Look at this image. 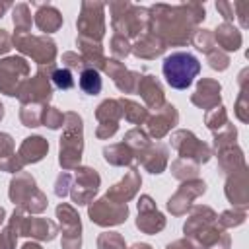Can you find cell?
Here are the masks:
<instances>
[{"mask_svg": "<svg viewBox=\"0 0 249 249\" xmlns=\"http://www.w3.org/2000/svg\"><path fill=\"white\" fill-rule=\"evenodd\" d=\"M152 19V33L158 35L165 47H187L206 18V8L200 2L183 4H154L148 8Z\"/></svg>", "mask_w": 249, "mask_h": 249, "instance_id": "6da1fadb", "label": "cell"}, {"mask_svg": "<svg viewBox=\"0 0 249 249\" xmlns=\"http://www.w3.org/2000/svg\"><path fill=\"white\" fill-rule=\"evenodd\" d=\"M183 233L198 249H231V235L218 224V214L206 204L191 206Z\"/></svg>", "mask_w": 249, "mask_h": 249, "instance_id": "7a4b0ae2", "label": "cell"}, {"mask_svg": "<svg viewBox=\"0 0 249 249\" xmlns=\"http://www.w3.org/2000/svg\"><path fill=\"white\" fill-rule=\"evenodd\" d=\"M109 14L115 35H123L128 41H136L152 31L150 10L146 6H138L128 0H113L109 2Z\"/></svg>", "mask_w": 249, "mask_h": 249, "instance_id": "3957f363", "label": "cell"}, {"mask_svg": "<svg viewBox=\"0 0 249 249\" xmlns=\"http://www.w3.org/2000/svg\"><path fill=\"white\" fill-rule=\"evenodd\" d=\"M84 156V119L76 111L64 113L62 136L58 138V165L62 171H72L82 165Z\"/></svg>", "mask_w": 249, "mask_h": 249, "instance_id": "277c9868", "label": "cell"}, {"mask_svg": "<svg viewBox=\"0 0 249 249\" xmlns=\"http://www.w3.org/2000/svg\"><path fill=\"white\" fill-rule=\"evenodd\" d=\"M8 198L10 202H14L16 208L25 210L31 216L43 214L49 206V198L47 195L37 187L35 177L29 171H18L8 185Z\"/></svg>", "mask_w": 249, "mask_h": 249, "instance_id": "5b68a950", "label": "cell"}, {"mask_svg": "<svg viewBox=\"0 0 249 249\" xmlns=\"http://www.w3.org/2000/svg\"><path fill=\"white\" fill-rule=\"evenodd\" d=\"M161 74L173 89H187L200 74V60L187 51H175L163 58Z\"/></svg>", "mask_w": 249, "mask_h": 249, "instance_id": "8992f818", "label": "cell"}, {"mask_svg": "<svg viewBox=\"0 0 249 249\" xmlns=\"http://www.w3.org/2000/svg\"><path fill=\"white\" fill-rule=\"evenodd\" d=\"M56 70L54 64H49V66H39L37 72L33 76H29L19 93H18V99L21 105H49V101L53 99V82H51V74Z\"/></svg>", "mask_w": 249, "mask_h": 249, "instance_id": "52a82bcc", "label": "cell"}, {"mask_svg": "<svg viewBox=\"0 0 249 249\" xmlns=\"http://www.w3.org/2000/svg\"><path fill=\"white\" fill-rule=\"evenodd\" d=\"M12 41L18 53H21L23 56H29L39 66H49V64H54L56 60L58 49L49 35H31V33L16 35L14 33Z\"/></svg>", "mask_w": 249, "mask_h": 249, "instance_id": "ba28073f", "label": "cell"}, {"mask_svg": "<svg viewBox=\"0 0 249 249\" xmlns=\"http://www.w3.org/2000/svg\"><path fill=\"white\" fill-rule=\"evenodd\" d=\"M105 8L107 4L97 0H84L80 4V14L76 19L78 37L89 39L95 43H101L105 37Z\"/></svg>", "mask_w": 249, "mask_h": 249, "instance_id": "9c48e42d", "label": "cell"}, {"mask_svg": "<svg viewBox=\"0 0 249 249\" xmlns=\"http://www.w3.org/2000/svg\"><path fill=\"white\" fill-rule=\"evenodd\" d=\"M171 148L179 154V158L183 160H191L198 165L202 163H208L210 158H212V148L210 144H206L204 140H200L193 130L189 128H179L175 132H171Z\"/></svg>", "mask_w": 249, "mask_h": 249, "instance_id": "30bf717a", "label": "cell"}, {"mask_svg": "<svg viewBox=\"0 0 249 249\" xmlns=\"http://www.w3.org/2000/svg\"><path fill=\"white\" fill-rule=\"evenodd\" d=\"M29 74H31V66L25 56L14 54L0 58V93L8 97H18Z\"/></svg>", "mask_w": 249, "mask_h": 249, "instance_id": "8fae6325", "label": "cell"}, {"mask_svg": "<svg viewBox=\"0 0 249 249\" xmlns=\"http://www.w3.org/2000/svg\"><path fill=\"white\" fill-rule=\"evenodd\" d=\"M58 231H62L60 249H82V220L78 210L68 202H58L54 208Z\"/></svg>", "mask_w": 249, "mask_h": 249, "instance_id": "7c38bea8", "label": "cell"}, {"mask_svg": "<svg viewBox=\"0 0 249 249\" xmlns=\"http://www.w3.org/2000/svg\"><path fill=\"white\" fill-rule=\"evenodd\" d=\"M99 187H101V175L97 173V169L89 165H78L70 187V198L78 206H88L95 198Z\"/></svg>", "mask_w": 249, "mask_h": 249, "instance_id": "4fadbf2b", "label": "cell"}, {"mask_svg": "<svg viewBox=\"0 0 249 249\" xmlns=\"http://www.w3.org/2000/svg\"><path fill=\"white\" fill-rule=\"evenodd\" d=\"M88 218L91 220V224L99 228L121 226L128 218V204H117L105 196L93 198L88 204Z\"/></svg>", "mask_w": 249, "mask_h": 249, "instance_id": "5bb4252c", "label": "cell"}, {"mask_svg": "<svg viewBox=\"0 0 249 249\" xmlns=\"http://www.w3.org/2000/svg\"><path fill=\"white\" fill-rule=\"evenodd\" d=\"M206 181L204 179H191V181H183L177 191L167 198L165 202V208L171 216H185L191 206H193V200L202 196L206 193Z\"/></svg>", "mask_w": 249, "mask_h": 249, "instance_id": "9a60e30c", "label": "cell"}, {"mask_svg": "<svg viewBox=\"0 0 249 249\" xmlns=\"http://www.w3.org/2000/svg\"><path fill=\"white\" fill-rule=\"evenodd\" d=\"M146 134L154 140H161L179 124V111L173 103H163L146 119Z\"/></svg>", "mask_w": 249, "mask_h": 249, "instance_id": "2e32d148", "label": "cell"}, {"mask_svg": "<svg viewBox=\"0 0 249 249\" xmlns=\"http://www.w3.org/2000/svg\"><path fill=\"white\" fill-rule=\"evenodd\" d=\"M136 206H138V218H136L134 224H136V228H138L142 233L156 235V233H160V231L165 228L167 220H165V216L158 210L156 200H154L150 195H140Z\"/></svg>", "mask_w": 249, "mask_h": 249, "instance_id": "e0dca14e", "label": "cell"}, {"mask_svg": "<svg viewBox=\"0 0 249 249\" xmlns=\"http://www.w3.org/2000/svg\"><path fill=\"white\" fill-rule=\"evenodd\" d=\"M224 195L231 204V208H241V210L249 208V167L247 165H243L235 173L226 175Z\"/></svg>", "mask_w": 249, "mask_h": 249, "instance_id": "ac0fdd59", "label": "cell"}, {"mask_svg": "<svg viewBox=\"0 0 249 249\" xmlns=\"http://www.w3.org/2000/svg\"><path fill=\"white\" fill-rule=\"evenodd\" d=\"M140 185H142L140 171H138L136 165H130L128 171L124 173V177L119 183L111 185L103 196L109 198V200H113V202H117V204H126V202H130L138 195Z\"/></svg>", "mask_w": 249, "mask_h": 249, "instance_id": "d6986e66", "label": "cell"}, {"mask_svg": "<svg viewBox=\"0 0 249 249\" xmlns=\"http://www.w3.org/2000/svg\"><path fill=\"white\" fill-rule=\"evenodd\" d=\"M31 237L33 241H53L58 235L56 222L41 216H31L25 212L19 224V237Z\"/></svg>", "mask_w": 249, "mask_h": 249, "instance_id": "ffe728a7", "label": "cell"}, {"mask_svg": "<svg viewBox=\"0 0 249 249\" xmlns=\"http://www.w3.org/2000/svg\"><path fill=\"white\" fill-rule=\"evenodd\" d=\"M191 103L204 111L222 105V84L214 78H200L191 93Z\"/></svg>", "mask_w": 249, "mask_h": 249, "instance_id": "44dd1931", "label": "cell"}, {"mask_svg": "<svg viewBox=\"0 0 249 249\" xmlns=\"http://www.w3.org/2000/svg\"><path fill=\"white\" fill-rule=\"evenodd\" d=\"M103 72L113 80V84L117 86V89L121 93H136L140 72L128 70L121 60H115V58H107Z\"/></svg>", "mask_w": 249, "mask_h": 249, "instance_id": "7402d4cb", "label": "cell"}, {"mask_svg": "<svg viewBox=\"0 0 249 249\" xmlns=\"http://www.w3.org/2000/svg\"><path fill=\"white\" fill-rule=\"evenodd\" d=\"M136 93L142 97L144 107L148 111L150 109L156 111L165 103L163 86L154 74H140V80H138V86H136Z\"/></svg>", "mask_w": 249, "mask_h": 249, "instance_id": "603a6c76", "label": "cell"}, {"mask_svg": "<svg viewBox=\"0 0 249 249\" xmlns=\"http://www.w3.org/2000/svg\"><path fill=\"white\" fill-rule=\"evenodd\" d=\"M136 161L152 175H160L167 169L169 163V148L163 142H150V146L136 158Z\"/></svg>", "mask_w": 249, "mask_h": 249, "instance_id": "cb8c5ba5", "label": "cell"}, {"mask_svg": "<svg viewBox=\"0 0 249 249\" xmlns=\"http://www.w3.org/2000/svg\"><path fill=\"white\" fill-rule=\"evenodd\" d=\"M49 154V140L39 136V134H31L25 136L16 152L18 160L21 161V165H29V163H39L45 156Z\"/></svg>", "mask_w": 249, "mask_h": 249, "instance_id": "d4e9b609", "label": "cell"}, {"mask_svg": "<svg viewBox=\"0 0 249 249\" xmlns=\"http://www.w3.org/2000/svg\"><path fill=\"white\" fill-rule=\"evenodd\" d=\"M37 12L33 14V23L45 33V35H51V33H56L60 27H62V14L58 12V8H54L53 4L49 2H31Z\"/></svg>", "mask_w": 249, "mask_h": 249, "instance_id": "484cf974", "label": "cell"}, {"mask_svg": "<svg viewBox=\"0 0 249 249\" xmlns=\"http://www.w3.org/2000/svg\"><path fill=\"white\" fill-rule=\"evenodd\" d=\"M165 51H167L165 43L152 31L142 35L140 39H136L130 47V54H134L136 58H142V60H154V58L161 56Z\"/></svg>", "mask_w": 249, "mask_h": 249, "instance_id": "4316f807", "label": "cell"}, {"mask_svg": "<svg viewBox=\"0 0 249 249\" xmlns=\"http://www.w3.org/2000/svg\"><path fill=\"white\" fill-rule=\"evenodd\" d=\"M212 35H214V41H216V47L224 53H235L241 49L243 45V35L241 31L233 25V23H226L222 21L216 29H212Z\"/></svg>", "mask_w": 249, "mask_h": 249, "instance_id": "83f0119b", "label": "cell"}, {"mask_svg": "<svg viewBox=\"0 0 249 249\" xmlns=\"http://www.w3.org/2000/svg\"><path fill=\"white\" fill-rule=\"evenodd\" d=\"M76 47H78V51H80V56H82L86 68H93V70H97V72H103L105 62H107V56H105V53H103V45H101V43L76 37Z\"/></svg>", "mask_w": 249, "mask_h": 249, "instance_id": "f1b7e54d", "label": "cell"}, {"mask_svg": "<svg viewBox=\"0 0 249 249\" xmlns=\"http://www.w3.org/2000/svg\"><path fill=\"white\" fill-rule=\"evenodd\" d=\"M216 158H218V171L222 175H230V173H235L237 169H241L245 163V154L243 150L239 148V144H231V146H226L222 150L216 152Z\"/></svg>", "mask_w": 249, "mask_h": 249, "instance_id": "f546056e", "label": "cell"}, {"mask_svg": "<svg viewBox=\"0 0 249 249\" xmlns=\"http://www.w3.org/2000/svg\"><path fill=\"white\" fill-rule=\"evenodd\" d=\"M237 84H239V93L233 103V113L239 123L247 124L249 123V68H243L239 72Z\"/></svg>", "mask_w": 249, "mask_h": 249, "instance_id": "4dcf8cb0", "label": "cell"}, {"mask_svg": "<svg viewBox=\"0 0 249 249\" xmlns=\"http://www.w3.org/2000/svg\"><path fill=\"white\" fill-rule=\"evenodd\" d=\"M101 154H103V160L115 167H130L134 163V154L124 142L107 144V146H103Z\"/></svg>", "mask_w": 249, "mask_h": 249, "instance_id": "1f68e13d", "label": "cell"}, {"mask_svg": "<svg viewBox=\"0 0 249 249\" xmlns=\"http://www.w3.org/2000/svg\"><path fill=\"white\" fill-rule=\"evenodd\" d=\"M119 105H121V113L124 117L126 123L130 124H144L146 119H148V109L144 105H140L138 101L130 99V97H119Z\"/></svg>", "mask_w": 249, "mask_h": 249, "instance_id": "d6a6232c", "label": "cell"}, {"mask_svg": "<svg viewBox=\"0 0 249 249\" xmlns=\"http://www.w3.org/2000/svg\"><path fill=\"white\" fill-rule=\"evenodd\" d=\"M95 119H97V124H119V121L123 119L119 99H113V97L103 99L95 107Z\"/></svg>", "mask_w": 249, "mask_h": 249, "instance_id": "836d02e7", "label": "cell"}, {"mask_svg": "<svg viewBox=\"0 0 249 249\" xmlns=\"http://www.w3.org/2000/svg\"><path fill=\"white\" fill-rule=\"evenodd\" d=\"M12 23H14L16 35H25V33L31 31L33 16H31V10H29V4H25V2L14 4V8H12Z\"/></svg>", "mask_w": 249, "mask_h": 249, "instance_id": "e575fe53", "label": "cell"}, {"mask_svg": "<svg viewBox=\"0 0 249 249\" xmlns=\"http://www.w3.org/2000/svg\"><path fill=\"white\" fill-rule=\"evenodd\" d=\"M123 142L132 150V154H134V160L150 146V136L146 134V130L144 128H140V126H134V128H130V130H126L124 132V138H123Z\"/></svg>", "mask_w": 249, "mask_h": 249, "instance_id": "d590c367", "label": "cell"}, {"mask_svg": "<svg viewBox=\"0 0 249 249\" xmlns=\"http://www.w3.org/2000/svg\"><path fill=\"white\" fill-rule=\"evenodd\" d=\"M198 173H200V165L191 161V160L177 158L171 161V175L181 183L191 181V179H198Z\"/></svg>", "mask_w": 249, "mask_h": 249, "instance_id": "8d00e7d4", "label": "cell"}, {"mask_svg": "<svg viewBox=\"0 0 249 249\" xmlns=\"http://www.w3.org/2000/svg\"><path fill=\"white\" fill-rule=\"evenodd\" d=\"M78 86L84 93L88 95H97L103 88V82H101V74L93 68H84L80 72V78H78Z\"/></svg>", "mask_w": 249, "mask_h": 249, "instance_id": "74e56055", "label": "cell"}, {"mask_svg": "<svg viewBox=\"0 0 249 249\" xmlns=\"http://www.w3.org/2000/svg\"><path fill=\"white\" fill-rule=\"evenodd\" d=\"M230 123H231V121H230L228 111H226L224 105L212 107V109H208V111L204 113V124H206V128H208L212 134L218 132V130H222V128L228 126Z\"/></svg>", "mask_w": 249, "mask_h": 249, "instance_id": "f35d334b", "label": "cell"}, {"mask_svg": "<svg viewBox=\"0 0 249 249\" xmlns=\"http://www.w3.org/2000/svg\"><path fill=\"white\" fill-rule=\"evenodd\" d=\"M191 43H193V47H195L196 51H200V53H204V54H208V53H212L214 49H218V47H216V41H214V35H212V29H204V27H198V29L195 31Z\"/></svg>", "mask_w": 249, "mask_h": 249, "instance_id": "ab89813d", "label": "cell"}, {"mask_svg": "<svg viewBox=\"0 0 249 249\" xmlns=\"http://www.w3.org/2000/svg\"><path fill=\"white\" fill-rule=\"evenodd\" d=\"M235 140H237V128L230 123L228 126H224L222 130L212 134V146L210 148H212V152H218V150H222L226 146L235 144Z\"/></svg>", "mask_w": 249, "mask_h": 249, "instance_id": "60d3db41", "label": "cell"}, {"mask_svg": "<svg viewBox=\"0 0 249 249\" xmlns=\"http://www.w3.org/2000/svg\"><path fill=\"white\" fill-rule=\"evenodd\" d=\"M41 124L51 130H60L64 126V113L54 105H45L41 113Z\"/></svg>", "mask_w": 249, "mask_h": 249, "instance_id": "b9f144b4", "label": "cell"}, {"mask_svg": "<svg viewBox=\"0 0 249 249\" xmlns=\"http://www.w3.org/2000/svg\"><path fill=\"white\" fill-rule=\"evenodd\" d=\"M245 220H247V210H241V208H228L218 216V224L224 230H233L245 224Z\"/></svg>", "mask_w": 249, "mask_h": 249, "instance_id": "7bdbcfd3", "label": "cell"}, {"mask_svg": "<svg viewBox=\"0 0 249 249\" xmlns=\"http://www.w3.org/2000/svg\"><path fill=\"white\" fill-rule=\"evenodd\" d=\"M45 105H19V121L27 128L41 126V113Z\"/></svg>", "mask_w": 249, "mask_h": 249, "instance_id": "ee69618b", "label": "cell"}, {"mask_svg": "<svg viewBox=\"0 0 249 249\" xmlns=\"http://www.w3.org/2000/svg\"><path fill=\"white\" fill-rule=\"evenodd\" d=\"M97 249H128L124 237L119 231H101L97 235Z\"/></svg>", "mask_w": 249, "mask_h": 249, "instance_id": "f6af8a7d", "label": "cell"}, {"mask_svg": "<svg viewBox=\"0 0 249 249\" xmlns=\"http://www.w3.org/2000/svg\"><path fill=\"white\" fill-rule=\"evenodd\" d=\"M130 47H132V43L126 39V37H123V35H113L111 37V41H109V51H111V58H115V60H123V58H126L128 54H130Z\"/></svg>", "mask_w": 249, "mask_h": 249, "instance_id": "bcb514c9", "label": "cell"}, {"mask_svg": "<svg viewBox=\"0 0 249 249\" xmlns=\"http://www.w3.org/2000/svg\"><path fill=\"white\" fill-rule=\"evenodd\" d=\"M206 62H208V66H210L212 70H216V72H224V70L230 68L231 58H230L228 53H224V51H220V49H214L212 53L206 54Z\"/></svg>", "mask_w": 249, "mask_h": 249, "instance_id": "7dc6e473", "label": "cell"}, {"mask_svg": "<svg viewBox=\"0 0 249 249\" xmlns=\"http://www.w3.org/2000/svg\"><path fill=\"white\" fill-rule=\"evenodd\" d=\"M51 82H53V86L54 88H58V89H62V91H66V89H72L74 88V76H72V72L70 70H66V68H56L53 74H51Z\"/></svg>", "mask_w": 249, "mask_h": 249, "instance_id": "c3c4849f", "label": "cell"}, {"mask_svg": "<svg viewBox=\"0 0 249 249\" xmlns=\"http://www.w3.org/2000/svg\"><path fill=\"white\" fill-rule=\"evenodd\" d=\"M16 156V142L14 136L8 132H0V165L10 161Z\"/></svg>", "mask_w": 249, "mask_h": 249, "instance_id": "681fc988", "label": "cell"}, {"mask_svg": "<svg viewBox=\"0 0 249 249\" xmlns=\"http://www.w3.org/2000/svg\"><path fill=\"white\" fill-rule=\"evenodd\" d=\"M60 62H62V68H66V70H70V72H78V74L86 68L82 56H80L78 53H74V51H66V53H62Z\"/></svg>", "mask_w": 249, "mask_h": 249, "instance_id": "f907efd6", "label": "cell"}, {"mask_svg": "<svg viewBox=\"0 0 249 249\" xmlns=\"http://www.w3.org/2000/svg\"><path fill=\"white\" fill-rule=\"evenodd\" d=\"M72 173L70 171H60L54 179V195L58 198H64L70 195V187H72Z\"/></svg>", "mask_w": 249, "mask_h": 249, "instance_id": "816d5d0a", "label": "cell"}, {"mask_svg": "<svg viewBox=\"0 0 249 249\" xmlns=\"http://www.w3.org/2000/svg\"><path fill=\"white\" fill-rule=\"evenodd\" d=\"M233 4V16L235 19L239 21L241 29H247L249 27V2L247 0H237V2H231Z\"/></svg>", "mask_w": 249, "mask_h": 249, "instance_id": "f5cc1de1", "label": "cell"}, {"mask_svg": "<svg viewBox=\"0 0 249 249\" xmlns=\"http://www.w3.org/2000/svg\"><path fill=\"white\" fill-rule=\"evenodd\" d=\"M216 10L222 14V18H224L226 23H233L235 16H233V4H231V2H228V0H218V2H216Z\"/></svg>", "mask_w": 249, "mask_h": 249, "instance_id": "db71d44e", "label": "cell"}, {"mask_svg": "<svg viewBox=\"0 0 249 249\" xmlns=\"http://www.w3.org/2000/svg\"><path fill=\"white\" fill-rule=\"evenodd\" d=\"M14 49V41H12V35L0 27V56L2 54H8L10 51Z\"/></svg>", "mask_w": 249, "mask_h": 249, "instance_id": "11a10c76", "label": "cell"}, {"mask_svg": "<svg viewBox=\"0 0 249 249\" xmlns=\"http://www.w3.org/2000/svg\"><path fill=\"white\" fill-rule=\"evenodd\" d=\"M165 249H198V247H196L191 239L181 237V239H175V241L167 243V245H165Z\"/></svg>", "mask_w": 249, "mask_h": 249, "instance_id": "9f6ffc18", "label": "cell"}, {"mask_svg": "<svg viewBox=\"0 0 249 249\" xmlns=\"http://www.w3.org/2000/svg\"><path fill=\"white\" fill-rule=\"evenodd\" d=\"M10 8H14V4H12L10 0H0V19L4 18V14H6Z\"/></svg>", "mask_w": 249, "mask_h": 249, "instance_id": "6f0895ef", "label": "cell"}, {"mask_svg": "<svg viewBox=\"0 0 249 249\" xmlns=\"http://www.w3.org/2000/svg\"><path fill=\"white\" fill-rule=\"evenodd\" d=\"M19 249H43V247H41V243H39V241H33V239H31V241H25Z\"/></svg>", "mask_w": 249, "mask_h": 249, "instance_id": "680465c9", "label": "cell"}, {"mask_svg": "<svg viewBox=\"0 0 249 249\" xmlns=\"http://www.w3.org/2000/svg\"><path fill=\"white\" fill-rule=\"evenodd\" d=\"M128 249H154L150 243H144V241H136V243H132Z\"/></svg>", "mask_w": 249, "mask_h": 249, "instance_id": "91938a15", "label": "cell"}, {"mask_svg": "<svg viewBox=\"0 0 249 249\" xmlns=\"http://www.w3.org/2000/svg\"><path fill=\"white\" fill-rule=\"evenodd\" d=\"M6 216H8V214H6V208H4V206H0V226L6 222Z\"/></svg>", "mask_w": 249, "mask_h": 249, "instance_id": "94428289", "label": "cell"}, {"mask_svg": "<svg viewBox=\"0 0 249 249\" xmlns=\"http://www.w3.org/2000/svg\"><path fill=\"white\" fill-rule=\"evenodd\" d=\"M0 249H8V245H6V237H4L2 231H0Z\"/></svg>", "mask_w": 249, "mask_h": 249, "instance_id": "6125c7cd", "label": "cell"}, {"mask_svg": "<svg viewBox=\"0 0 249 249\" xmlns=\"http://www.w3.org/2000/svg\"><path fill=\"white\" fill-rule=\"evenodd\" d=\"M4 115H6V109H4V105H2V101H0V123H2Z\"/></svg>", "mask_w": 249, "mask_h": 249, "instance_id": "be15d7a7", "label": "cell"}]
</instances>
